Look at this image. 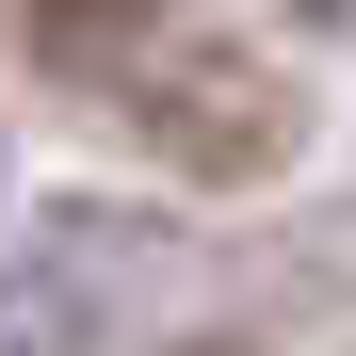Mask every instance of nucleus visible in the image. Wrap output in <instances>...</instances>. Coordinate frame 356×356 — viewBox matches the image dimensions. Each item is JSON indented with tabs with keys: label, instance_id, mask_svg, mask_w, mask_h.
<instances>
[{
	"label": "nucleus",
	"instance_id": "1",
	"mask_svg": "<svg viewBox=\"0 0 356 356\" xmlns=\"http://www.w3.org/2000/svg\"><path fill=\"white\" fill-rule=\"evenodd\" d=\"M65 340H81L65 291H0V356H65Z\"/></svg>",
	"mask_w": 356,
	"mask_h": 356
},
{
	"label": "nucleus",
	"instance_id": "2",
	"mask_svg": "<svg viewBox=\"0 0 356 356\" xmlns=\"http://www.w3.org/2000/svg\"><path fill=\"white\" fill-rule=\"evenodd\" d=\"M195 356H243V340H195Z\"/></svg>",
	"mask_w": 356,
	"mask_h": 356
},
{
	"label": "nucleus",
	"instance_id": "3",
	"mask_svg": "<svg viewBox=\"0 0 356 356\" xmlns=\"http://www.w3.org/2000/svg\"><path fill=\"white\" fill-rule=\"evenodd\" d=\"M308 17H340V0H308Z\"/></svg>",
	"mask_w": 356,
	"mask_h": 356
},
{
	"label": "nucleus",
	"instance_id": "4",
	"mask_svg": "<svg viewBox=\"0 0 356 356\" xmlns=\"http://www.w3.org/2000/svg\"><path fill=\"white\" fill-rule=\"evenodd\" d=\"M81 17H113V0H81Z\"/></svg>",
	"mask_w": 356,
	"mask_h": 356
}]
</instances>
